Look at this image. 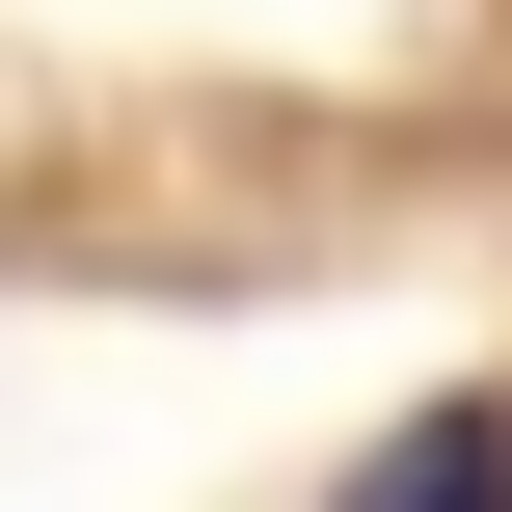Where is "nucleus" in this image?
I'll use <instances>...</instances> for the list:
<instances>
[{"mask_svg": "<svg viewBox=\"0 0 512 512\" xmlns=\"http://www.w3.org/2000/svg\"><path fill=\"white\" fill-rule=\"evenodd\" d=\"M351 512H512V432H486V405H432V432H405Z\"/></svg>", "mask_w": 512, "mask_h": 512, "instance_id": "obj_1", "label": "nucleus"}]
</instances>
